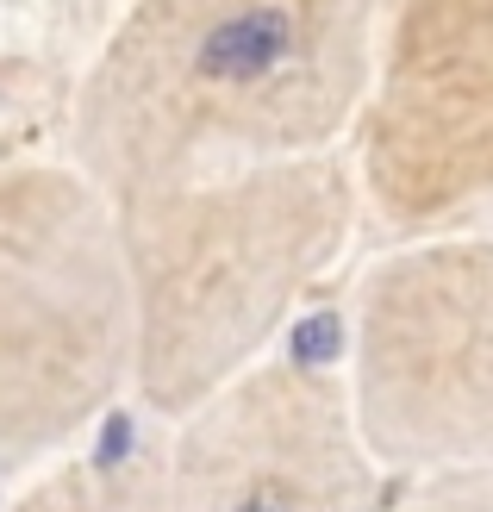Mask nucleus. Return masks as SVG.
I'll list each match as a JSON object with an SVG mask.
<instances>
[{"label":"nucleus","mask_w":493,"mask_h":512,"mask_svg":"<svg viewBox=\"0 0 493 512\" xmlns=\"http://www.w3.org/2000/svg\"><path fill=\"white\" fill-rule=\"evenodd\" d=\"M7 512H169L163 456L144 444H94L38 469Z\"/></svg>","instance_id":"7"},{"label":"nucleus","mask_w":493,"mask_h":512,"mask_svg":"<svg viewBox=\"0 0 493 512\" xmlns=\"http://www.w3.org/2000/svg\"><path fill=\"white\" fill-rule=\"evenodd\" d=\"M138 394L119 207L63 163L0 175V463L50 469Z\"/></svg>","instance_id":"3"},{"label":"nucleus","mask_w":493,"mask_h":512,"mask_svg":"<svg viewBox=\"0 0 493 512\" xmlns=\"http://www.w3.org/2000/svg\"><path fill=\"white\" fill-rule=\"evenodd\" d=\"M138 306V400L175 425L256 363L344 256L362 188L344 157H294L119 194Z\"/></svg>","instance_id":"2"},{"label":"nucleus","mask_w":493,"mask_h":512,"mask_svg":"<svg viewBox=\"0 0 493 512\" xmlns=\"http://www.w3.org/2000/svg\"><path fill=\"white\" fill-rule=\"evenodd\" d=\"M394 512H493V463L487 469H450L406 481V500Z\"/></svg>","instance_id":"8"},{"label":"nucleus","mask_w":493,"mask_h":512,"mask_svg":"<svg viewBox=\"0 0 493 512\" xmlns=\"http://www.w3.org/2000/svg\"><path fill=\"white\" fill-rule=\"evenodd\" d=\"M394 0H132L69 107V163L113 200L337 157Z\"/></svg>","instance_id":"1"},{"label":"nucleus","mask_w":493,"mask_h":512,"mask_svg":"<svg viewBox=\"0 0 493 512\" xmlns=\"http://www.w3.org/2000/svg\"><path fill=\"white\" fill-rule=\"evenodd\" d=\"M169 512H375V450L344 375L269 356L169 425Z\"/></svg>","instance_id":"6"},{"label":"nucleus","mask_w":493,"mask_h":512,"mask_svg":"<svg viewBox=\"0 0 493 512\" xmlns=\"http://www.w3.org/2000/svg\"><path fill=\"white\" fill-rule=\"evenodd\" d=\"M356 188L412 238L493 200V0H394L356 119Z\"/></svg>","instance_id":"5"},{"label":"nucleus","mask_w":493,"mask_h":512,"mask_svg":"<svg viewBox=\"0 0 493 512\" xmlns=\"http://www.w3.org/2000/svg\"><path fill=\"white\" fill-rule=\"evenodd\" d=\"M344 388L381 469L493 463V238L425 232L356 281Z\"/></svg>","instance_id":"4"}]
</instances>
